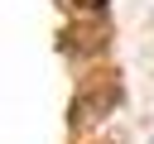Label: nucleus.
<instances>
[{
    "label": "nucleus",
    "instance_id": "f257e3e1",
    "mask_svg": "<svg viewBox=\"0 0 154 144\" xmlns=\"http://www.w3.org/2000/svg\"><path fill=\"white\" fill-rule=\"evenodd\" d=\"M82 5H87V10H101V5H106V0H82Z\"/></svg>",
    "mask_w": 154,
    "mask_h": 144
}]
</instances>
